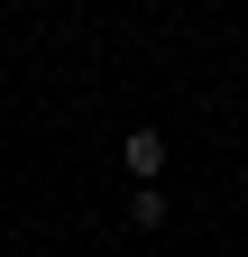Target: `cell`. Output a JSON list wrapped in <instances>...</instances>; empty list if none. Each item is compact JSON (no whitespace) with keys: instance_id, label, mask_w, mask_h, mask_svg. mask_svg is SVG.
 I'll return each mask as SVG.
<instances>
[{"instance_id":"1","label":"cell","mask_w":248,"mask_h":257,"mask_svg":"<svg viewBox=\"0 0 248 257\" xmlns=\"http://www.w3.org/2000/svg\"><path fill=\"white\" fill-rule=\"evenodd\" d=\"M119 166H129V184H157V166H166V138H157V128H129V138H119Z\"/></svg>"},{"instance_id":"2","label":"cell","mask_w":248,"mask_h":257,"mask_svg":"<svg viewBox=\"0 0 248 257\" xmlns=\"http://www.w3.org/2000/svg\"><path fill=\"white\" fill-rule=\"evenodd\" d=\"M129 220H138V230H157V220H166V193H157V184H138V193H129Z\"/></svg>"}]
</instances>
